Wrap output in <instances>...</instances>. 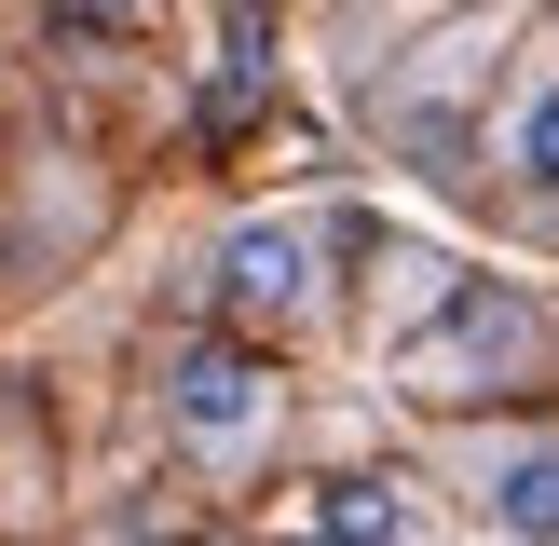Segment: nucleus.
I'll return each mask as SVG.
<instances>
[{
	"label": "nucleus",
	"mask_w": 559,
	"mask_h": 546,
	"mask_svg": "<svg viewBox=\"0 0 559 546\" xmlns=\"http://www.w3.org/2000/svg\"><path fill=\"white\" fill-rule=\"evenodd\" d=\"M464 506L491 519V533L506 546H559V437H478V451H464Z\"/></svg>",
	"instance_id": "obj_4"
},
{
	"label": "nucleus",
	"mask_w": 559,
	"mask_h": 546,
	"mask_svg": "<svg viewBox=\"0 0 559 546\" xmlns=\"http://www.w3.org/2000/svg\"><path fill=\"white\" fill-rule=\"evenodd\" d=\"M506 178H533V191H559V69H546L533 96L506 109Z\"/></svg>",
	"instance_id": "obj_6"
},
{
	"label": "nucleus",
	"mask_w": 559,
	"mask_h": 546,
	"mask_svg": "<svg viewBox=\"0 0 559 546\" xmlns=\"http://www.w3.org/2000/svg\"><path fill=\"white\" fill-rule=\"evenodd\" d=\"M328 546H424L396 478H328Z\"/></svg>",
	"instance_id": "obj_5"
},
{
	"label": "nucleus",
	"mask_w": 559,
	"mask_h": 546,
	"mask_svg": "<svg viewBox=\"0 0 559 546\" xmlns=\"http://www.w3.org/2000/svg\"><path fill=\"white\" fill-rule=\"evenodd\" d=\"M151 0H55V27H136Z\"/></svg>",
	"instance_id": "obj_7"
},
{
	"label": "nucleus",
	"mask_w": 559,
	"mask_h": 546,
	"mask_svg": "<svg viewBox=\"0 0 559 546\" xmlns=\"http://www.w3.org/2000/svg\"><path fill=\"white\" fill-rule=\"evenodd\" d=\"M136 546H205V533H191V519H164V533H136Z\"/></svg>",
	"instance_id": "obj_8"
},
{
	"label": "nucleus",
	"mask_w": 559,
	"mask_h": 546,
	"mask_svg": "<svg viewBox=\"0 0 559 546\" xmlns=\"http://www.w3.org/2000/svg\"><path fill=\"white\" fill-rule=\"evenodd\" d=\"M287 424V369H273V342H178L164 355V437H178V451H205V464H246L260 451V437Z\"/></svg>",
	"instance_id": "obj_2"
},
{
	"label": "nucleus",
	"mask_w": 559,
	"mask_h": 546,
	"mask_svg": "<svg viewBox=\"0 0 559 546\" xmlns=\"http://www.w3.org/2000/svg\"><path fill=\"white\" fill-rule=\"evenodd\" d=\"M314 300H328V246L300 233V218H233V233H218V314H233L246 342L314 328Z\"/></svg>",
	"instance_id": "obj_3"
},
{
	"label": "nucleus",
	"mask_w": 559,
	"mask_h": 546,
	"mask_svg": "<svg viewBox=\"0 0 559 546\" xmlns=\"http://www.w3.org/2000/svg\"><path fill=\"white\" fill-rule=\"evenodd\" d=\"M546 369V300L519 273H464L437 287V328L396 342V396L409 410H478V396H519Z\"/></svg>",
	"instance_id": "obj_1"
}]
</instances>
